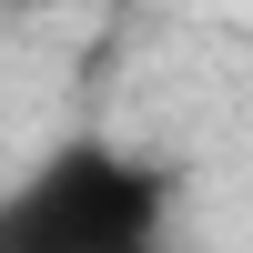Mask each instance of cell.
Instances as JSON below:
<instances>
[{
  "mask_svg": "<svg viewBox=\"0 0 253 253\" xmlns=\"http://www.w3.org/2000/svg\"><path fill=\"white\" fill-rule=\"evenodd\" d=\"M172 193V162L81 132L0 193V253H162Z\"/></svg>",
  "mask_w": 253,
  "mask_h": 253,
  "instance_id": "1",
  "label": "cell"
},
{
  "mask_svg": "<svg viewBox=\"0 0 253 253\" xmlns=\"http://www.w3.org/2000/svg\"><path fill=\"white\" fill-rule=\"evenodd\" d=\"M0 10H31V0H0Z\"/></svg>",
  "mask_w": 253,
  "mask_h": 253,
  "instance_id": "2",
  "label": "cell"
}]
</instances>
